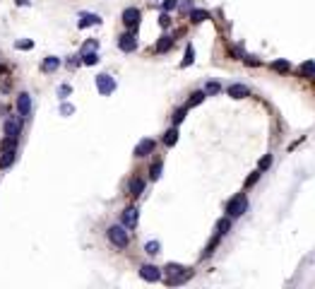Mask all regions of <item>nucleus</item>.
<instances>
[{
  "label": "nucleus",
  "instance_id": "obj_1",
  "mask_svg": "<svg viewBox=\"0 0 315 289\" xmlns=\"http://www.w3.org/2000/svg\"><path fill=\"white\" fill-rule=\"evenodd\" d=\"M190 277H192V270H190V268L176 265V263H169V265H166V285L176 287V285H183Z\"/></svg>",
  "mask_w": 315,
  "mask_h": 289
},
{
  "label": "nucleus",
  "instance_id": "obj_2",
  "mask_svg": "<svg viewBox=\"0 0 315 289\" xmlns=\"http://www.w3.org/2000/svg\"><path fill=\"white\" fill-rule=\"evenodd\" d=\"M109 241L113 243V246H118V248H126L127 243H130V236H127L126 226L123 224H113V226H109Z\"/></svg>",
  "mask_w": 315,
  "mask_h": 289
},
{
  "label": "nucleus",
  "instance_id": "obj_3",
  "mask_svg": "<svg viewBox=\"0 0 315 289\" xmlns=\"http://www.w3.org/2000/svg\"><path fill=\"white\" fill-rule=\"evenodd\" d=\"M246 208H248V200H246L243 193H238V195H234V198L226 203V215L229 217H241L243 212H246Z\"/></svg>",
  "mask_w": 315,
  "mask_h": 289
},
{
  "label": "nucleus",
  "instance_id": "obj_4",
  "mask_svg": "<svg viewBox=\"0 0 315 289\" xmlns=\"http://www.w3.org/2000/svg\"><path fill=\"white\" fill-rule=\"evenodd\" d=\"M96 89H99V94H104V96H109V94H113L116 92V80L111 77V75H96Z\"/></svg>",
  "mask_w": 315,
  "mask_h": 289
},
{
  "label": "nucleus",
  "instance_id": "obj_5",
  "mask_svg": "<svg viewBox=\"0 0 315 289\" xmlns=\"http://www.w3.org/2000/svg\"><path fill=\"white\" fill-rule=\"evenodd\" d=\"M118 48H121V51H126V53L135 51V48H137V36H135L132 32L121 34V36H118Z\"/></svg>",
  "mask_w": 315,
  "mask_h": 289
},
{
  "label": "nucleus",
  "instance_id": "obj_6",
  "mask_svg": "<svg viewBox=\"0 0 315 289\" xmlns=\"http://www.w3.org/2000/svg\"><path fill=\"white\" fill-rule=\"evenodd\" d=\"M140 277H142L144 282H159V280H161V270H159L157 265H142V268H140Z\"/></svg>",
  "mask_w": 315,
  "mask_h": 289
},
{
  "label": "nucleus",
  "instance_id": "obj_7",
  "mask_svg": "<svg viewBox=\"0 0 315 289\" xmlns=\"http://www.w3.org/2000/svg\"><path fill=\"white\" fill-rule=\"evenodd\" d=\"M140 10L137 7H127L123 10V24H126L127 29H137V24H140Z\"/></svg>",
  "mask_w": 315,
  "mask_h": 289
},
{
  "label": "nucleus",
  "instance_id": "obj_8",
  "mask_svg": "<svg viewBox=\"0 0 315 289\" xmlns=\"http://www.w3.org/2000/svg\"><path fill=\"white\" fill-rule=\"evenodd\" d=\"M17 113H19L22 118H29V116H32V96H29V94H19V99H17Z\"/></svg>",
  "mask_w": 315,
  "mask_h": 289
},
{
  "label": "nucleus",
  "instance_id": "obj_9",
  "mask_svg": "<svg viewBox=\"0 0 315 289\" xmlns=\"http://www.w3.org/2000/svg\"><path fill=\"white\" fill-rule=\"evenodd\" d=\"M92 24H101V17H99V15H94V12H82V15H79L77 27H79V29H84V27H92Z\"/></svg>",
  "mask_w": 315,
  "mask_h": 289
},
{
  "label": "nucleus",
  "instance_id": "obj_10",
  "mask_svg": "<svg viewBox=\"0 0 315 289\" xmlns=\"http://www.w3.org/2000/svg\"><path fill=\"white\" fill-rule=\"evenodd\" d=\"M154 152V140H140L137 147H135V157H147V154H152Z\"/></svg>",
  "mask_w": 315,
  "mask_h": 289
},
{
  "label": "nucleus",
  "instance_id": "obj_11",
  "mask_svg": "<svg viewBox=\"0 0 315 289\" xmlns=\"http://www.w3.org/2000/svg\"><path fill=\"white\" fill-rule=\"evenodd\" d=\"M229 96L231 99H243V96H248V87L246 84H238V82H234V84H229Z\"/></svg>",
  "mask_w": 315,
  "mask_h": 289
},
{
  "label": "nucleus",
  "instance_id": "obj_12",
  "mask_svg": "<svg viewBox=\"0 0 315 289\" xmlns=\"http://www.w3.org/2000/svg\"><path fill=\"white\" fill-rule=\"evenodd\" d=\"M123 226H127V229L137 226V208H126L123 210Z\"/></svg>",
  "mask_w": 315,
  "mask_h": 289
},
{
  "label": "nucleus",
  "instance_id": "obj_13",
  "mask_svg": "<svg viewBox=\"0 0 315 289\" xmlns=\"http://www.w3.org/2000/svg\"><path fill=\"white\" fill-rule=\"evenodd\" d=\"M127 191H130V195L132 198H137V195H142V191H144V181L142 178H130V186H127Z\"/></svg>",
  "mask_w": 315,
  "mask_h": 289
},
{
  "label": "nucleus",
  "instance_id": "obj_14",
  "mask_svg": "<svg viewBox=\"0 0 315 289\" xmlns=\"http://www.w3.org/2000/svg\"><path fill=\"white\" fill-rule=\"evenodd\" d=\"M299 77H315V61H306L299 65Z\"/></svg>",
  "mask_w": 315,
  "mask_h": 289
},
{
  "label": "nucleus",
  "instance_id": "obj_15",
  "mask_svg": "<svg viewBox=\"0 0 315 289\" xmlns=\"http://www.w3.org/2000/svg\"><path fill=\"white\" fill-rule=\"evenodd\" d=\"M171 46H173V36H169V34H166V36H161V39L157 41L154 51H157V53H166V51H169Z\"/></svg>",
  "mask_w": 315,
  "mask_h": 289
},
{
  "label": "nucleus",
  "instance_id": "obj_16",
  "mask_svg": "<svg viewBox=\"0 0 315 289\" xmlns=\"http://www.w3.org/2000/svg\"><path fill=\"white\" fill-rule=\"evenodd\" d=\"M19 130H22V128H19L17 121H12V118L5 121V135H7V138H19Z\"/></svg>",
  "mask_w": 315,
  "mask_h": 289
},
{
  "label": "nucleus",
  "instance_id": "obj_17",
  "mask_svg": "<svg viewBox=\"0 0 315 289\" xmlns=\"http://www.w3.org/2000/svg\"><path fill=\"white\" fill-rule=\"evenodd\" d=\"M61 68V58H56V56H48L44 63H41V70L44 72H53Z\"/></svg>",
  "mask_w": 315,
  "mask_h": 289
},
{
  "label": "nucleus",
  "instance_id": "obj_18",
  "mask_svg": "<svg viewBox=\"0 0 315 289\" xmlns=\"http://www.w3.org/2000/svg\"><path fill=\"white\" fill-rule=\"evenodd\" d=\"M188 15H190V22H195V24H200V22L209 19V12H207V10H195V7H192Z\"/></svg>",
  "mask_w": 315,
  "mask_h": 289
},
{
  "label": "nucleus",
  "instance_id": "obj_19",
  "mask_svg": "<svg viewBox=\"0 0 315 289\" xmlns=\"http://www.w3.org/2000/svg\"><path fill=\"white\" fill-rule=\"evenodd\" d=\"M176 143H178V128L166 130V133H164V144H166V147H173Z\"/></svg>",
  "mask_w": 315,
  "mask_h": 289
},
{
  "label": "nucleus",
  "instance_id": "obj_20",
  "mask_svg": "<svg viewBox=\"0 0 315 289\" xmlns=\"http://www.w3.org/2000/svg\"><path fill=\"white\" fill-rule=\"evenodd\" d=\"M192 61H195V48H192V44H188V48H186V58L181 61V68L192 65Z\"/></svg>",
  "mask_w": 315,
  "mask_h": 289
},
{
  "label": "nucleus",
  "instance_id": "obj_21",
  "mask_svg": "<svg viewBox=\"0 0 315 289\" xmlns=\"http://www.w3.org/2000/svg\"><path fill=\"white\" fill-rule=\"evenodd\" d=\"M186 113H188V106H181V109H176V111H173V116H171V121H173V126H178V123H183V118H186Z\"/></svg>",
  "mask_w": 315,
  "mask_h": 289
},
{
  "label": "nucleus",
  "instance_id": "obj_22",
  "mask_svg": "<svg viewBox=\"0 0 315 289\" xmlns=\"http://www.w3.org/2000/svg\"><path fill=\"white\" fill-rule=\"evenodd\" d=\"M12 161H15V149H12V152H2V157H0V171L7 169Z\"/></svg>",
  "mask_w": 315,
  "mask_h": 289
},
{
  "label": "nucleus",
  "instance_id": "obj_23",
  "mask_svg": "<svg viewBox=\"0 0 315 289\" xmlns=\"http://www.w3.org/2000/svg\"><path fill=\"white\" fill-rule=\"evenodd\" d=\"M161 169H164V164H161V161H154V164L149 166V178L157 181V178L161 176Z\"/></svg>",
  "mask_w": 315,
  "mask_h": 289
},
{
  "label": "nucleus",
  "instance_id": "obj_24",
  "mask_svg": "<svg viewBox=\"0 0 315 289\" xmlns=\"http://www.w3.org/2000/svg\"><path fill=\"white\" fill-rule=\"evenodd\" d=\"M229 229H231V219H224V217H221V219L217 222V234H219V236H224Z\"/></svg>",
  "mask_w": 315,
  "mask_h": 289
},
{
  "label": "nucleus",
  "instance_id": "obj_25",
  "mask_svg": "<svg viewBox=\"0 0 315 289\" xmlns=\"http://www.w3.org/2000/svg\"><path fill=\"white\" fill-rule=\"evenodd\" d=\"M207 94L202 92V89H197V92H192L190 94V101H188V106H197V104H202V99H205Z\"/></svg>",
  "mask_w": 315,
  "mask_h": 289
},
{
  "label": "nucleus",
  "instance_id": "obj_26",
  "mask_svg": "<svg viewBox=\"0 0 315 289\" xmlns=\"http://www.w3.org/2000/svg\"><path fill=\"white\" fill-rule=\"evenodd\" d=\"M144 251H147L149 256H157V253L161 251V243H159V241H147V243H144Z\"/></svg>",
  "mask_w": 315,
  "mask_h": 289
},
{
  "label": "nucleus",
  "instance_id": "obj_27",
  "mask_svg": "<svg viewBox=\"0 0 315 289\" xmlns=\"http://www.w3.org/2000/svg\"><path fill=\"white\" fill-rule=\"evenodd\" d=\"M217 246H219V234H217V236H214V239L209 241V246H207V248L202 251V258H209V256L214 253V248H217Z\"/></svg>",
  "mask_w": 315,
  "mask_h": 289
},
{
  "label": "nucleus",
  "instance_id": "obj_28",
  "mask_svg": "<svg viewBox=\"0 0 315 289\" xmlns=\"http://www.w3.org/2000/svg\"><path fill=\"white\" fill-rule=\"evenodd\" d=\"M202 92H205V94H219V92H221V84H219V82H207Z\"/></svg>",
  "mask_w": 315,
  "mask_h": 289
},
{
  "label": "nucleus",
  "instance_id": "obj_29",
  "mask_svg": "<svg viewBox=\"0 0 315 289\" xmlns=\"http://www.w3.org/2000/svg\"><path fill=\"white\" fill-rule=\"evenodd\" d=\"M272 70H277V72H289V70H291V65H289V61H274V63H272Z\"/></svg>",
  "mask_w": 315,
  "mask_h": 289
},
{
  "label": "nucleus",
  "instance_id": "obj_30",
  "mask_svg": "<svg viewBox=\"0 0 315 289\" xmlns=\"http://www.w3.org/2000/svg\"><path fill=\"white\" fill-rule=\"evenodd\" d=\"M0 149H2V152H12V149H17V138H7L5 143L0 144Z\"/></svg>",
  "mask_w": 315,
  "mask_h": 289
},
{
  "label": "nucleus",
  "instance_id": "obj_31",
  "mask_svg": "<svg viewBox=\"0 0 315 289\" xmlns=\"http://www.w3.org/2000/svg\"><path fill=\"white\" fill-rule=\"evenodd\" d=\"M82 58H84V65H96V61H99V56L94 51H87Z\"/></svg>",
  "mask_w": 315,
  "mask_h": 289
},
{
  "label": "nucleus",
  "instance_id": "obj_32",
  "mask_svg": "<svg viewBox=\"0 0 315 289\" xmlns=\"http://www.w3.org/2000/svg\"><path fill=\"white\" fill-rule=\"evenodd\" d=\"M257 166H260V171H267V169L272 166V157H269V154H265V157L260 159V164H257Z\"/></svg>",
  "mask_w": 315,
  "mask_h": 289
},
{
  "label": "nucleus",
  "instance_id": "obj_33",
  "mask_svg": "<svg viewBox=\"0 0 315 289\" xmlns=\"http://www.w3.org/2000/svg\"><path fill=\"white\" fill-rule=\"evenodd\" d=\"M176 5H178V0H164V2H161V10H164V12H171Z\"/></svg>",
  "mask_w": 315,
  "mask_h": 289
},
{
  "label": "nucleus",
  "instance_id": "obj_34",
  "mask_svg": "<svg viewBox=\"0 0 315 289\" xmlns=\"http://www.w3.org/2000/svg\"><path fill=\"white\" fill-rule=\"evenodd\" d=\"M96 46H99V41H96V39H92V41H87V44H84L82 53H87V51H96Z\"/></svg>",
  "mask_w": 315,
  "mask_h": 289
},
{
  "label": "nucleus",
  "instance_id": "obj_35",
  "mask_svg": "<svg viewBox=\"0 0 315 289\" xmlns=\"http://www.w3.org/2000/svg\"><path fill=\"white\" fill-rule=\"evenodd\" d=\"M241 61H243L246 65H251V68H257V65H260V61H255L252 56H246V53H243V58H241Z\"/></svg>",
  "mask_w": 315,
  "mask_h": 289
},
{
  "label": "nucleus",
  "instance_id": "obj_36",
  "mask_svg": "<svg viewBox=\"0 0 315 289\" xmlns=\"http://www.w3.org/2000/svg\"><path fill=\"white\" fill-rule=\"evenodd\" d=\"M176 7H181L183 12H190V10H192V0H178Z\"/></svg>",
  "mask_w": 315,
  "mask_h": 289
},
{
  "label": "nucleus",
  "instance_id": "obj_37",
  "mask_svg": "<svg viewBox=\"0 0 315 289\" xmlns=\"http://www.w3.org/2000/svg\"><path fill=\"white\" fill-rule=\"evenodd\" d=\"M257 178H260V171H255V174H251V176H248V181H246V188H251V186H255V183H257Z\"/></svg>",
  "mask_w": 315,
  "mask_h": 289
},
{
  "label": "nucleus",
  "instance_id": "obj_38",
  "mask_svg": "<svg viewBox=\"0 0 315 289\" xmlns=\"http://www.w3.org/2000/svg\"><path fill=\"white\" fill-rule=\"evenodd\" d=\"M159 24H161V27H171V17H169V12H164V15L159 17Z\"/></svg>",
  "mask_w": 315,
  "mask_h": 289
},
{
  "label": "nucleus",
  "instance_id": "obj_39",
  "mask_svg": "<svg viewBox=\"0 0 315 289\" xmlns=\"http://www.w3.org/2000/svg\"><path fill=\"white\" fill-rule=\"evenodd\" d=\"M32 46H34L32 41H17V44H15V48H24V51H29Z\"/></svg>",
  "mask_w": 315,
  "mask_h": 289
},
{
  "label": "nucleus",
  "instance_id": "obj_40",
  "mask_svg": "<svg viewBox=\"0 0 315 289\" xmlns=\"http://www.w3.org/2000/svg\"><path fill=\"white\" fill-rule=\"evenodd\" d=\"M72 111H75V109H72L70 104H63V106H61V113H63V116H70Z\"/></svg>",
  "mask_w": 315,
  "mask_h": 289
},
{
  "label": "nucleus",
  "instance_id": "obj_41",
  "mask_svg": "<svg viewBox=\"0 0 315 289\" xmlns=\"http://www.w3.org/2000/svg\"><path fill=\"white\" fill-rule=\"evenodd\" d=\"M58 94H61V96H67V94H70V87H67V84H63V87L58 89Z\"/></svg>",
  "mask_w": 315,
  "mask_h": 289
}]
</instances>
